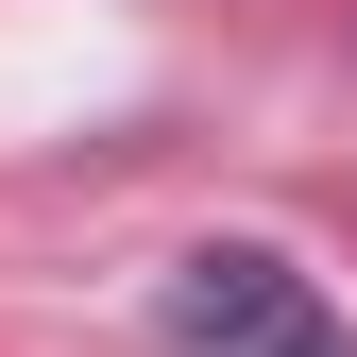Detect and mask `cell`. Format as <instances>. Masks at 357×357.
Instances as JSON below:
<instances>
[{
    "mask_svg": "<svg viewBox=\"0 0 357 357\" xmlns=\"http://www.w3.org/2000/svg\"><path fill=\"white\" fill-rule=\"evenodd\" d=\"M153 324H170V357H357V324L324 306V273H289L273 238H204V255H170Z\"/></svg>",
    "mask_w": 357,
    "mask_h": 357,
    "instance_id": "6da1fadb",
    "label": "cell"
}]
</instances>
